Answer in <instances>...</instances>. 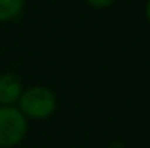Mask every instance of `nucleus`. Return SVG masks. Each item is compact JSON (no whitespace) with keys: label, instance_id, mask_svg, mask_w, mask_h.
<instances>
[{"label":"nucleus","instance_id":"4","mask_svg":"<svg viewBox=\"0 0 150 148\" xmlns=\"http://www.w3.org/2000/svg\"><path fill=\"white\" fill-rule=\"evenodd\" d=\"M25 9V0H0V23L16 19Z\"/></svg>","mask_w":150,"mask_h":148},{"label":"nucleus","instance_id":"3","mask_svg":"<svg viewBox=\"0 0 150 148\" xmlns=\"http://www.w3.org/2000/svg\"><path fill=\"white\" fill-rule=\"evenodd\" d=\"M25 87L18 75H0V106H16Z\"/></svg>","mask_w":150,"mask_h":148},{"label":"nucleus","instance_id":"6","mask_svg":"<svg viewBox=\"0 0 150 148\" xmlns=\"http://www.w3.org/2000/svg\"><path fill=\"white\" fill-rule=\"evenodd\" d=\"M145 16H147V19L150 23V0H147V4H145Z\"/></svg>","mask_w":150,"mask_h":148},{"label":"nucleus","instance_id":"2","mask_svg":"<svg viewBox=\"0 0 150 148\" xmlns=\"http://www.w3.org/2000/svg\"><path fill=\"white\" fill-rule=\"evenodd\" d=\"M28 132V120L18 106H0V148L18 147Z\"/></svg>","mask_w":150,"mask_h":148},{"label":"nucleus","instance_id":"5","mask_svg":"<svg viewBox=\"0 0 150 148\" xmlns=\"http://www.w3.org/2000/svg\"><path fill=\"white\" fill-rule=\"evenodd\" d=\"M84 2L93 9H108L115 4V0H84Z\"/></svg>","mask_w":150,"mask_h":148},{"label":"nucleus","instance_id":"1","mask_svg":"<svg viewBox=\"0 0 150 148\" xmlns=\"http://www.w3.org/2000/svg\"><path fill=\"white\" fill-rule=\"evenodd\" d=\"M16 106L26 120H45L56 111L58 99L49 87L32 85L23 91Z\"/></svg>","mask_w":150,"mask_h":148}]
</instances>
